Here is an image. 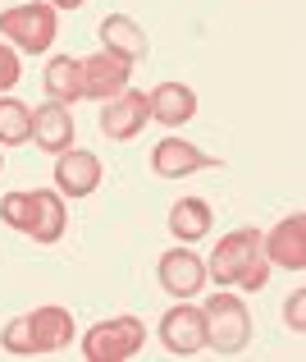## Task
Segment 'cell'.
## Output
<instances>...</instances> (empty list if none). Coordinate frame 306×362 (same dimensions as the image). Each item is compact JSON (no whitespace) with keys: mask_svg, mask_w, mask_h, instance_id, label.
Returning <instances> with one entry per match:
<instances>
[{"mask_svg":"<svg viewBox=\"0 0 306 362\" xmlns=\"http://www.w3.org/2000/svg\"><path fill=\"white\" fill-rule=\"evenodd\" d=\"M18 74H23V69H18V51L0 42V92H9V88H14V83H18Z\"/></svg>","mask_w":306,"mask_h":362,"instance_id":"20","label":"cell"},{"mask_svg":"<svg viewBox=\"0 0 306 362\" xmlns=\"http://www.w3.org/2000/svg\"><path fill=\"white\" fill-rule=\"evenodd\" d=\"M46 5H55V9H78V5H87V0H46Z\"/></svg>","mask_w":306,"mask_h":362,"instance_id":"22","label":"cell"},{"mask_svg":"<svg viewBox=\"0 0 306 362\" xmlns=\"http://www.w3.org/2000/svg\"><path fill=\"white\" fill-rule=\"evenodd\" d=\"M210 165H219V156H210V151L192 147V142H183V138H165L151 151V170H156L160 179H188V175L210 170Z\"/></svg>","mask_w":306,"mask_h":362,"instance_id":"12","label":"cell"},{"mask_svg":"<svg viewBox=\"0 0 306 362\" xmlns=\"http://www.w3.org/2000/svg\"><path fill=\"white\" fill-rule=\"evenodd\" d=\"M147 124H151V106H147V97L133 92V88H123L119 97H110L105 110H101V133L110 142H133Z\"/></svg>","mask_w":306,"mask_h":362,"instance_id":"7","label":"cell"},{"mask_svg":"<svg viewBox=\"0 0 306 362\" xmlns=\"http://www.w3.org/2000/svg\"><path fill=\"white\" fill-rule=\"evenodd\" d=\"M206 317V349L215 354H243L247 339H252V312H247L243 298L233 293H215V298L202 303Z\"/></svg>","mask_w":306,"mask_h":362,"instance_id":"4","label":"cell"},{"mask_svg":"<svg viewBox=\"0 0 306 362\" xmlns=\"http://www.w3.org/2000/svg\"><path fill=\"white\" fill-rule=\"evenodd\" d=\"M69 339H73V312L55 308V303L23 312V317L5 321V330H0V349H5V354H14V358L55 354V349H64Z\"/></svg>","mask_w":306,"mask_h":362,"instance_id":"2","label":"cell"},{"mask_svg":"<svg viewBox=\"0 0 306 362\" xmlns=\"http://www.w3.org/2000/svg\"><path fill=\"white\" fill-rule=\"evenodd\" d=\"M55 33H60V18H55V5H46V0L0 9V37H5V42H14L18 51H27V55L51 51Z\"/></svg>","mask_w":306,"mask_h":362,"instance_id":"3","label":"cell"},{"mask_svg":"<svg viewBox=\"0 0 306 362\" xmlns=\"http://www.w3.org/2000/svg\"><path fill=\"white\" fill-rule=\"evenodd\" d=\"M55 188L64 197H92L101 188V156L97 151H60L55 156Z\"/></svg>","mask_w":306,"mask_h":362,"instance_id":"11","label":"cell"},{"mask_svg":"<svg viewBox=\"0 0 306 362\" xmlns=\"http://www.w3.org/2000/svg\"><path fill=\"white\" fill-rule=\"evenodd\" d=\"M160 344H165L174 358L202 354L206 349V317H202V308H192V303L169 308L165 317H160Z\"/></svg>","mask_w":306,"mask_h":362,"instance_id":"6","label":"cell"},{"mask_svg":"<svg viewBox=\"0 0 306 362\" xmlns=\"http://www.w3.org/2000/svg\"><path fill=\"white\" fill-rule=\"evenodd\" d=\"M147 344V326L142 317H110L82 335V358L87 362H128Z\"/></svg>","mask_w":306,"mask_h":362,"instance_id":"5","label":"cell"},{"mask_svg":"<svg viewBox=\"0 0 306 362\" xmlns=\"http://www.w3.org/2000/svg\"><path fill=\"white\" fill-rule=\"evenodd\" d=\"M64 193L60 188H32V216H27V239L32 243H60L64 239Z\"/></svg>","mask_w":306,"mask_h":362,"instance_id":"13","label":"cell"},{"mask_svg":"<svg viewBox=\"0 0 306 362\" xmlns=\"http://www.w3.org/2000/svg\"><path fill=\"white\" fill-rule=\"evenodd\" d=\"M147 106H151V119H160L165 129H178V124L197 115V92L188 83H160L147 97Z\"/></svg>","mask_w":306,"mask_h":362,"instance_id":"16","label":"cell"},{"mask_svg":"<svg viewBox=\"0 0 306 362\" xmlns=\"http://www.w3.org/2000/svg\"><path fill=\"white\" fill-rule=\"evenodd\" d=\"M283 317H288V326L298 330V335L306 330V289H298V293L288 298V308H283Z\"/></svg>","mask_w":306,"mask_h":362,"instance_id":"21","label":"cell"},{"mask_svg":"<svg viewBox=\"0 0 306 362\" xmlns=\"http://www.w3.org/2000/svg\"><path fill=\"white\" fill-rule=\"evenodd\" d=\"M32 142L42 151H51V156L69 151L73 147V115H69V106H60V101L37 106L32 110Z\"/></svg>","mask_w":306,"mask_h":362,"instance_id":"14","label":"cell"},{"mask_svg":"<svg viewBox=\"0 0 306 362\" xmlns=\"http://www.w3.org/2000/svg\"><path fill=\"white\" fill-rule=\"evenodd\" d=\"M101 46L114 51L119 60H128V64L147 60V33H142V23L128 18V14H105L101 18Z\"/></svg>","mask_w":306,"mask_h":362,"instance_id":"15","label":"cell"},{"mask_svg":"<svg viewBox=\"0 0 306 362\" xmlns=\"http://www.w3.org/2000/svg\"><path fill=\"white\" fill-rule=\"evenodd\" d=\"M261 247H265V257H270V266L306 271V216L302 211L283 216L270 234H261Z\"/></svg>","mask_w":306,"mask_h":362,"instance_id":"10","label":"cell"},{"mask_svg":"<svg viewBox=\"0 0 306 362\" xmlns=\"http://www.w3.org/2000/svg\"><path fill=\"white\" fill-rule=\"evenodd\" d=\"M210 225H215V216H210V202L206 197H178L174 206H169V234L183 243H197L210 234Z\"/></svg>","mask_w":306,"mask_h":362,"instance_id":"17","label":"cell"},{"mask_svg":"<svg viewBox=\"0 0 306 362\" xmlns=\"http://www.w3.org/2000/svg\"><path fill=\"white\" fill-rule=\"evenodd\" d=\"M206 275L215 284H224V289L228 284L243 289V293L265 289V280H270V257H265V247H261V234H256L252 225L224 234V239L215 243V257L206 262Z\"/></svg>","mask_w":306,"mask_h":362,"instance_id":"1","label":"cell"},{"mask_svg":"<svg viewBox=\"0 0 306 362\" xmlns=\"http://www.w3.org/2000/svg\"><path fill=\"white\" fill-rule=\"evenodd\" d=\"M42 83H46V97L60 101V106L82 101V60H73V55H55V60L46 64Z\"/></svg>","mask_w":306,"mask_h":362,"instance_id":"18","label":"cell"},{"mask_svg":"<svg viewBox=\"0 0 306 362\" xmlns=\"http://www.w3.org/2000/svg\"><path fill=\"white\" fill-rule=\"evenodd\" d=\"M0 170H5V151H0Z\"/></svg>","mask_w":306,"mask_h":362,"instance_id":"23","label":"cell"},{"mask_svg":"<svg viewBox=\"0 0 306 362\" xmlns=\"http://www.w3.org/2000/svg\"><path fill=\"white\" fill-rule=\"evenodd\" d=\"M156 275H160V289H165L169 298H197L202 284H206V262L192 247H169V252L160 257Z\"/></svg>","mask_w":306,"mask_h":362,"instance_id":"9","label":"cell"},{"mask_svg":"<svg viewBox=\"0 0 306 362\" xmlns=\"http://www.w3.org/2000/svg\"><path fill=\"white\" fill-rule=\"evenodd\" d=\"M32 142V110L14 97H0V147H23Z\"/></svg>","mask_w":306,"mask_h":362,"instance_id":"19","label":"cell"},{"mask_svg":"<svg viewBox=\"0 0 306 362\" xmlns=\"http://www.w3.org/2000/svg\"><path fill=\"white\" fill-rule=\"evenodd\" d=\"M128 78H133V64L119 60L114 51H105V46L82 60V97H92V101L119 97V92L128 88Z\"/></svg>","mask_w":306,"mask_h":362,"instance_id":"8","label":"cell"}]
</instances>
